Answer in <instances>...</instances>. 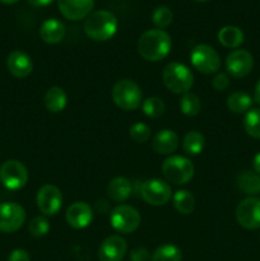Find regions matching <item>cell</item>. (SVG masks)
<instances>
[{"mask_svg":"<svg viewBox=\"0 0 260 261\" xmlns=\"http://www.w3.org/2000/svg\"><path fill=\"white\" fill-rule=\"evenodd\" d=\"M138 53L144 60L157 63L170 54L172 41L170 35L163 30L145 31L138 40Z\"/></svg>","mask_w":260,"mask_h":261,"instance_id":"cell-1","label":"cell"},{"mask_svg":"<svg viewBox=\"0 0 260 261\" xmlns=\"http://www.w3.org/2000/svg\"><path fill=\"white\" fill-rule=\"evenodd\" d=\"M117 31V18L109 10L91 13L84 22V32L91 40L103 42L114 37Z\"/></svg>","mask_w":260,"mask_h":261,"instance_id":"cell-2","label":"cell"},{"mask_svg":"<svg viewBox=\"0 0 260 261\" xmlns=\"http://www.w3.org/2000/svg\"><path fill=\"white\" fill-rule=\"evenodd\" d=\"M162 81L168 91L176 94H184L193 87L194 75L188 66L173 61L163 68Z\"/></svg>","mask_w":260,"mask_h":261,"instance_id":"cell-3","label":"cell"},{"mask_svg":"<svg viewBox=\"0 0 260 261\" xmlns=\"http://www.w3.org/2000/svg\"><path fill=\"white\" fill-rule=\"evenodd\" d=\"M112 101L124 111H134L142 105L143 94L140 87L130 79H121L114 86Z\"/></svg>","mask_w":260,"mask_h":261,"instance_id":"cell-4","label":"cell"},{"mask_svg":"<svg viewBox=\"0 0 260 261\" xmlns=\"http://www.w3.org/2000/svg\"><path fill=\"white\" fill-rule=\"evenodd\" d=\"M162 173L166 180L175 185H185L193 178L194 165L181 155H171L162 163Z\"/></svg>","mask_w":260,"mask_h":261,"instance_id":"cell-5","label":"cell"},{"mask_svg":"<svg viewBox=\"0 0 260 261\" xmlns=\"http://www.w3.org/2000/svg\"><path fill=\"white\" fill-rule=\"evenodd\" d=\"M140 222H142V217L139 212L134 206L127 205V204L117 205L110 216V223L112 228L120 233H133L140 226Z\"/></svg>","mask_w":260,"mask_h":261,"instance_id":"cell-6","label":"cell"},{"mask_svg":"<svg viewBox=\"0 0 260 261\" xmlns=\"http://www.w3.org/2000/svg\"><path fill=\"white\" fill-rule=\"evenodd\" d=\"M0 182L8 190H20L28 182V170L17 160H8L0 167Z\"/></svg>","mask_w":260,"mask_h":261,"instance_id":"cell-7","label":"cell"},{"mask_svg":"<svg viewBox=\"0 0 260 261\" xmlns=\"http://www.w3.org/2000/svg\"><path fill=\"white\" fill-rule=\"evenodd\" d=\"M190 61L194 68L203 74L217 73L221 68V56L212 46L201 43L195 46L190 54Z\"/></svg>","mask_w":260,"mask_h":261,"instance_id":"cell-8","label":"cell"},{"mask_svg":"<svg viewBox=\"0 0 260 261\" xmlns=\"http://www.w3.org/2000/svg\"><path fill=\"white\" fill-rule=\"evenodd\" d=\"M140 196L149 205L161 206L170 201L172 190L166 181L160 178H149L140 185Z\"/></svg>","mask_w":260,"mask_h":261,"instance_id":"cell-9","label":"cell"},{"mask_svg":"<svg viewBox=\"0 0 260 261\" xmlns=\"http://www.w3.org/2000/svg\"><path fill=\"white\" fill-rule=\"evenodd\" d=\"M236 221L245 229L260 228V199L251 196L242 200L236 208Z\"/></svg>","mask_w":260,"mask_h":261,"instance_id":"cell-10","label":"cell"},{"mask_svg":"<svg viewBox=\"0 0 260 261\" xmlns=\"http://www.w3.org/2000/svg\"><path fill=\"white\" fill-rule=\"evenodd\" d=\"M25 222V212L17 203L0 204V232L12 233L18 231Z\"/></svg>","mask_w":260,"mask_h":261,"instance_id":"cell-11","label":"cell"},{"mask_svg":"<svg viewBox=\"0 0 260 261\" xmlns=\"http://www.w3.org/2000/svg\"><path fill=\"white\" fill-rule=\"evenodd\" d=\"M36 203L41 213L45 216H55L63 205V195L60 189L51 184L41 186L36 195Z\"/></svg>","mask_w":260,"mask_h":261,"instance_id":"cell-12","label":"cell"},{"mask_svg":"<svg viewBox=\"0 0 260 261\" xmlns=\"http://www.w3.org/2000/svg\"><path fill=\"white\" fill-rule=\"evenodd\" d=\"M254 68V58L247 50H233L226 59L227 73L233 78H244Z\"/></svg>","mask_w":260,"mask_h":261,"instance_id":"cell-13","label":"cell"},{"mask_svg":"<svg viewBox=\"0 0 260 261\" xmlns=\"http://www.w3.org/2000/svg\"><path fill=\"white\" fill-rule=\"evenodd\" d=\"M127 245L122 237L109 236L101 242L98 247L99 261H122L126 254Z\"/></svg>","mask_w":260,"mask_h":261,"instance_id":"cell-14","label":"cell"},{"mask_svg":"<svg viewBox=\"0 0 260 261\" xmlns=\"http://www.w3.org/2000/svg\"><path fill=\"white\" fill-rule=\"evenodd\" d=\"M66 223L75 229H83L93 221V211L86 201H75L71 204L65 213Z\"/></svg>","mask_w":260,"mask_h":261,"instance_id":"cell-15","label":"cell"},{"mask_svg":"<svg viewBox=\"0 0 260 261\" xmlns=\"http://www.w3.org/2000/svg\"><path fill=\"white\" fill-rule=\"evenodd\" d=\"M94 0H58L61 14L69 20H81L91 14Z\"/></svg>","mask_w":260,"mask_h":261,"instance_id":"cell-16","label":"cell"},{"mask_svg":"<svg viewBox=\"0 0 260 261\" xmlns=\"http://www.w3.org/2000/svg\"><path fill=\"white\" fill-rule=\"evenodd\" d=\"M7 68L9 73L15 78H27L33 70V63L30 55L20 50H15L9 54L7 59Z\"/></svg>","mask_w":260,"mask_h":261,"instance_id":"cell-17","label":"cell"},{"mask_svg":"<svg viewBox=\"0 0 260 261\" xmlns=\"http://www.w3.org/2000/svg\"><path fill=\"white\" fill-rule=\"evenodd\" d=\"M152 148L155 153L162 155L172 154L178 148V137L175 132L163 129L153 137Z\"/></svg>","mask_w":260,"mask_h":261,"instance_id":"cell-18","label":"cell"},{"mask_svg":"<svg viewBox=\"0 0 260 261\" xmlns=\"http://www.w3.org/2000/svg\"><path fill=\"white\" fill-rule=\"evenodd\" d=\"M40 37L43 42L50 43V45L61 42L65 37V25L61 20L50 18L41 24Z\"/></svg>","mask_w":260,"mask_h":261,"instance_id":"cell-19","label":"cell"},{"mask_svg":"<svg viewBox=\"0 0 260 261\" xmlns=\"http://www.w3.org/2000/svg\"><path fill=\"white\" fill-rule=\"evenodd\" d=\"M106 191L111 200H114L115 203H122V201L127 200L132 195V182L126 177L117 176L110 181Z\"/></svg>","mask_w":260,"mask_h":261,"instance_id":"cell-20","label":"cell"},{"mask_svg":"<svg viewBox=\"0 0 260 261\" xmlns=\"http://www.w3.org/2000/svg\"><path fill=\"white\" fill-rule=\"evenodd\" d=\"M43 102H45V107L48 112L59 114L66 107L68 96H66L65 91L60 87H51L50 89L46 91Z\"/></svg>","mask_w":260,"mask_h":261,"instance_id":"cell-21","label":"cell"},{"mask_svg":"<svg viewBox=\"0 0 260 261\" xmlns=\"http://www.w3.org/2000/svg\"><path fill=\"white\" fill-rule=\"evenodd\" d=\"M236 186L247 195L260 194V175L252 171H242L236 177Z\"/></svg>","mask_w":260,"mask_h":261,"instance_id":"cell-22","label":"cell"},{"mask_svg":"<svg viewBox=\"0 0 260 261\" xmlns=\"http://www.w3.org/2000/svg\"><path fill=\"white\" fill-rule=\"evenodd\" d=\"M218 41L224 47L237 48L244 43L245 35L236 25H226L219 30Z\"/></svg>","mask_w":260,"mask_h":261,"instance_id":"cell-23","label":"cell"},{"mask_svg":"<svg viewBox=\"0 0 260 261\" xmlns=\"http://www.w3.org/2000/svg\"><path fill=\"white\" fill-rule=\"evenodd\" d=\"M252 98L250 94L245 92H233L227 98V107L233 114H246L247 111L251 110Z\"/></svg>","mask_w":260,"mask_h":261,"instance_id":"cell-24","label":"cell"},{"mask_svg":"<svg viewBox=\"0 0 260 261\" xmlns=\"http://www.w3.org/2000/svg\"><path fill=\"white\" fill-rule=\"evenodd\" d=\"M205 138L200 132H189L183 140V149L189 155H198L203 152Z\"/></svg>","mask_w":260,"mask_h":261,"instance_id":"cell-25","label":"cell"},{"mask_svg":"<svg viewBox=\"0 0 260 261\" xmlns=\"http://www.w3.org/2000/svg\"><path fill=\"white\" fill-rule=\"evenodd\" d=\"M173 206L180 214L188 216L194 212L195 208V199L194 195L188 190H178L173 195Z\"/></svg>","mask_w":260,"mask_h":261,"instance_id":"cell-26","label":"cell"},{"mask_svg":"<svg viewBox=\"0 0 260 261\" xmlns=\"http://www.w3.org/2000/svg\"><path fill=\"white\" fill-rule=\"evenodd\" d=\"M152 261H183V252L176 245L165 244L154 250Z\"/></svg>","mask_w":260,"mask_h":261,"instance_id":"cell-27","label":"cell"},{"mask_svg":"<svg viewBox=\"0 0 260 261\" xmlns=\"http://www.w3.org/2000/svg\"><path fill=\"white\" fill-rule=\"evenodd\" d=\"M180 110L186 116H196L201 110V102L196 94L186 92L180 98Z\"/></svg>","mask_w":260,"mask_h":261,"instance_id":"cell-28","label":"cell"},{"mask_svg":"<svg viewBox=\"0 0 260 261\" xmlns=\"http://www.w3.org/2000/svg\"><path fill=\"white\" fill-rule=\"evenodd\" d=\"M244 129L255 139H260V109H251L245 114Z\"/></svg>","mask_w":260,"mask_h":261,"instance_id":"cell-29","label":"cell"},{"mask_svg":"<svg viewBox=\"0 0 260 261\" xmlns=\"http://www.w3.org/2000/svg\"><path fill=\"white\" fill-rule=\"evenodd\" d=\"M142 110L145 116L150 117V119H157L165 114L166 105L160 97H149L142 102Z\"/></svg>","mask_w":260,"mask_h":261,"instance_id":"cell-30","label":"cell"},{"mask_svg":"<svg viewBox=\"0 0 260 261\" xmlns=\"http://www.w3.org/2000/svg\"><path fill=\"white\" fill-rule=\"evenodd\" d=\"M173 20V14L172 10L168 7H158L155 8L154 12L152 13V22L158 30H163V28H167L168 25L172 23Z\"/></svg>","mask_w":260,"mask_h":261,"instance_id":"cell-31","label":"cell"},{"mask_svg":"<svg viewBox=\"0 0 260 261\" xmlns=\"http://www.w3.org/2000/svg\"><path fill=\"white\" fill-rule=\"evenodd\" d=\"M50 231V224L45 217H35L28 223V232L33 237H43Z\"/></svg>","mask_w":260,"mask_h":261,"instance_id":"cell-32","label":"cell"},{"mask_svg":"<svg viewBox=\"0 0 260 261\" xmlns=\"http://www.w3.org/2000/svg\"><path fill=\"white\" fill-rule=\"evenodd\" d=\"M129 135L134 142L145 143L150 138V127L144 122H137L129 129Z\"/></svg>","mask_w":260,"mask_h":261,"instance_id":"cell-33","label":"cell"},{"mask_svg":"<svg viewBox=\"0 0 260 261\" xmlns=\"http://www.w3.org/2000/svg\"><path fill=\"white\" fill-rule=\"evenodd\" d=\"M130 261H152V255L145 247H135L130 251Z\"/></svg>","mask_w":260,"mask_h":261,"instance_id":"cell-34","label":"cell"},{"mask_svg":"<svg viewBox=\"0 0 260 261\" xmlns=\"http://www.w3.org/2000/svg\"><path fill=\"white\" fill-rule=\"evenodd\" d=\"M229 86V76L226 73H218L212 81V87L216 89L217 92H222L224 89L228 88Z\"/></svg>","mask_w":260,"mask_h":261,"instance_id":"cell-35","label":"cell"},{"mask_svg":"<svg viewBox=\"0 0 260 261\" xmlns=\"http://www.w3.org/2000/svg\"><path fill=\"white\" fill-rule=\"evenodd\" d=\"M8 261H30V255H28V252L25 250L17 249L14 251H12Z\"/></svg>","mask_w":260,"mask_h":261,"instance_id":"cell-36","label":"cell"},{"mask_svg":"<svg viewBox=\"0 0 260 261\" xmlns=\"http://www.w3.org/2000/svg\"><path fill=\"white\" fill-rule=\"evenodd\" d=\"M27 2L33 7H47L54 0H27Z\"/></svg>","mask_w":260,"mask_h":261,"instance_id":"cell-37","label":"cell"},{"mask_svg":"<svg viewBox=\"0 0 260 261\" xmlns=\"http://www.w3.org/2000/svg\"><path fill=\"white\" fill-rule=\"evenodd\" d=\"M252 167H254V172L260 175V152L255 154L254 161H252Z\"/></svg>","mask_w":260,"mask_h":261,"instance_id":"cell-38","label":"cell"},{"mask_svg":"<svg viewBox=\"0 0 260 261\" xmlns=\"http://www.w3.org/2000/svg\"><path fill=\"white\" fill-rule=\"evenodd\" d=\"M254 101L256 102V103L260 106V79H259V82H257L256 87H255V91H254Z\"/></svg>","mask_w":260,"mask_h":261,"instance_id":"cell-39","label":"cell"},{"mask_svg":"<svg viewBox=\"0 0 260 261\" xmlns=\"http://www.w3.org/2000/svg\"><path fill=\"white\" fill-rule=\"evenodd\" d=\"M19 0H0V3H3V4L5 5H12V4H15V3H18Z\"/></svg>","mask_w":260,"mask_h":261,"instance_id":"cell-40","label":"cell"},{"mask_svg":"<svg viewBox=\"0 0 260 261\" xmlns=\"http://www.w3.org/2000/svg\"><path fill=\"white\" fill-rule=\"evenodd\" d=\"M194 2H200V3H204V2H209V0H194Z\"/></svg>","mask_w":260,"mask_h":261,"instance_id":"cell-41","label":"cell"}]
</instances>
